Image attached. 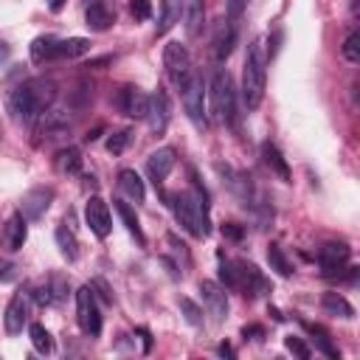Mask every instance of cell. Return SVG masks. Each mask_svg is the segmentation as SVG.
I'll return each instance as SVG.
<instances>
[{"label":"cell","instance_id":"obj_1","mask_svg":"<svg viewBox=\"0 0 360 360\" xmlns=\"http://www.w3.org/2000/svg\"><path fill=\"white\" fill-rule=\"evenodd\" d=\"M163 200L174 211L180 228L188 231L194 239H205L211 233L208 191L202 188V183L194 174H191V188H183V191H174V194H163Z\"/></svg>","mask_w":360,"mask_h":360},{"label":"cell","instance_id":"obj_2","mask_svg":"<svg viewBox=\"0 0 360 360\" xmlns=\"http://www.w3.org/2000/svg\"><path fill=\"white\" fill-rule=\"evenodd\" d=\"M53 98H56V84L51 79H31L8 93V112L17 124L31 127L53 104Z\"/></svg>","mask_w":360,"mask_h":360},{"label":"cell","instance_id":"obj_3","mask_svg":"<svg viewBox=\"0 0 360 360\" xmlns=\"http://www.w3.org/2000/svg\"><path fill=\"white\" fill-rule=\"evenodd\" d=\"M264 82H267V53H264V42L253 39L248 45L245 53V65H242V101L248 110H256L264 98Z\"/></svg>","mask_w":360,"mask_h":360},{"label":"cell","instance_id":"obj_4","mask_svg":"<svg viewBox=\"0 0 360 360\" xmlns=\"http://www.w3.org/2000/svg\"><path fill=\"white\" fill-rule=\"evenodd\" d=\"M208 96H211V112H214V121H217V124L236 127V98H233V82H231L228 70L217 68V70L211 73Z\"/></svg>","mask_w":360,"mask_h":360},{"label":"cell","instance_id":"obj_5","mask_svg":"<svg viewBox=\"0 0 360 360\" xmlns=\"http://www.w3.org/2000/svg\"><path fill=\"white\" fill-rule=\"evenodd\" d=\"M180 98H183V110L188 115V121L194 124L197 132H205L208 129V112H205V84L200 79V73H188L180 84Z\"/></svg>","mask_w":360,"mask_h":360},{"label":"cell","instance_id":"obj_6","mask_svg":"<svg viewBox=\"0 0 360 360\" xmlns=\"http://www.w3.org/2000/svg\"><path fill=\"white\" fill-rule=\"evenodd\" d=\"M76 321H79V329L84 335L98 338V332H101V309H98V298H96L90 284L76 290Z\"/></svg>","mask_w":360,"mask_h":360},{"label":"cell","instance_id":"obj_7","mask_svg":"<svg viewBox=\"0 0 360 360\" xmlns=\"http://www.w3.org/2000/svg\"><path fill=\"white\" fill-rule=\"evenodd\" d=\"M163 68H166V73H169V79L174 82V84H180L194 68H191V56H188V48L183 45V42H166V48H163Z\"/></svg>","mask_w":360,"mask_h":360},{"label":"cell","instance_id":"obj_8","mask_svg":"<svg viewBox=\"0 0 360 360\" xmlns=\"http://www.w3.org/2000/svg\"><path fill=\"white\" fill-rule=\"evenodd\" d=\"M68 129H70V115H68V110L65 107H48L42 115H39V127H37V143H42V141H53V138H59V135H68Z\"/></svg>","mask_w":360,"mask_h":360},{"label":"cell","instance_id":"obj_9","mask_svg":"<svg viewBox=\"0 0 360 360\" xmlns=\"http://www.w3.org/2000/svg\"><path fill=\"white\" fill-rule=\"evenodd\" d=\"M146 121H149V129L155 135H163L169 129V121H172V98L166 90H155L149 96V110H146Z\"/></svg>","mask_w":360,"mask_h":360},{"label":"cell","instance_id":"obj_10","mask_svg":"<svg viewBox=\"0 0 360 360\" xmlns=\"http://www.w3.org/2000/svg\"><path fill=\"white\" fill-rule=\"evenodd\" d=\"M115 107L118 112H124L127 118H146V110H149V96L132 84H124L118 93H115Z\"/></svg>","mask_w":360,"mask_h":360},{"label":"cell","instance_id":"obj_11","mask_svg":"<svg viewBox=\"0 0 360 360\" xmlns=\"http://www.w3.org/2000/svg\"><path fill=\"white\" fill-rule=\"evenodd\" d=\"M84 219H87L90 231H93L98 239L110 236V231H112V214H110V205H107L98 194H93V197L87 200V205H84Z\"/></svg>","mask_w":360,"mask_h":360},{"label":"cell","instance_id":"obj_12","mask_svg":"<svg viewBox=\"0 0 360 360\" xmlns=\"http://www.w3.org/2000/svg\"><path fill=\"white\" fill-rule=\"evenodd\" d=\"M51 202H53V188H51V186H37V188H31V191L22 194V200H20V214H22L25 219H42L45 211L51 208Z\"/></svg>","mask_w":360,"mask_h":360},{"label":"cell","instance_id":"obj_13","mask_svg":"<svg viewBox=\"0 0 360 360\" xmlns=\"http://www.w3.org/2000/svg\"><path fill=\"white\" fill-rule=\"evenodd\" d=\"M236 267H239V290L248 295H267L270 292V278L253 264V262H245V259H236Z\"/></svg>","mask_w":360,"mask_h":360},{"label":"cell","instance_id":"obj_14","mask_svg":"<svg viewBox=\"0 0 360 360\" xmlns=\"http://www.w3.org/2000/svg\"><path fill=\"white\" fill-rule=\"evenodd\" d=\"M174 163H177V152H174L172 146H160V149H155V152L146 158V174H149V180L155 183V188L163 186V180L169 177V172L174 169Z\"/></svg>","mask_w":360,"mask_h":360},{"label":"cell","instance_id":"obj_15","mask_svg":"<svg viewBox=\"0 0 360 360\" xmlns=\"http://www.w3.org/2000/svg\"><path fill=\"white\" fill-rule=\"evenodd\" d=\"M318 262H321L326 278H338V273L349 262V248L343 242H326L318 248Z\"/></svg>","mask_w":360,"mask_h":360},{"label":"cell","instance_id":"obj_16","mask_svg":"<svg viewBox=\"0 0 360 360\" xmlns=\"http://www.w3.org/2000/svg\"><path fill=\"white\" fill-rule=\"evenodd\" d=\"M200 292H202V304H205L208 315L214 321H225L228 318V292H225V287H219L217 281H200Z\"/></svg>","mask_w":360,"mask_h":360},{"label":"cell","instance_id":"obj_17","mask_svg":"<svg viewBox=\"0 0 360 360\" xmlns=\"http://www.w3.org/2000/svg\"><path fill=\"white\" fill-rule=\"evenodd\" d=\"M34 298L39 307H53L68 298V281L62 276H48L42 284L34 287Z\"/></svg>","mask_w":360,"mask_h":360},{"label":"cell","instance_id":"obj_18","mask_svg":"<svg viewBox=\"0 0 360 360\" xmlns=\"http://www.w3.org/2000/svg\"><path fill=\"white\" fill-rule=\"evenodd\" d=\"M25 321H28V298H25V292H14L11 301H8V307H6L3 326H6L8 335H20L22 326H25Z\"/></svg>","mask_w":360,"mask_h":360},{"label":"cell","instance_id":"obj_19","mask_svg":"<svg viewBox=\"0 0 360 360\" xmlns=\"http://www.w3.org/2000/svg\"><path fill=\"white\" fill-rule=\"evenodd\" d=\"M180 17H183L186 34L188 37H197L202 31V22H205V6H202V0H183Z\"/></svg>","mask_w":360,"mask_h":360},{"label":"cell","instance_id":"obj_20","mask_svg":"<svg viewBox=\"0 0 360 360\" xmlns=\"http://www.w3.org/2000/svg\"><path fill=\"white\" fill-rule=\"evenodd\" d=\"M233 45H236V22L222 20L219 28H217V37H214V56H217L219 62L228 59L231 51H233Z\"/></svg>","mask_w":360,"mask_h":360},{"label":"cell","instance_id":"obj_21","mask_svg":"<svg viewBox=\"0 0 360 360\" xmlns=\"http://www.w3.org/2000/svg\"><path fill=\"white\" fill-rule=\"evenodd\" d=\"M25 236H28V225H25V217L17 211V214H11V219L6 222V236H3V242H6V250H20L22 245H25Z\"/></svg>","mask_w":360,"mask_h":360},{"label":"cell","instance_id":"obj_22","mask_svg":"<svg viewBox=\"0 0 360 360\" xmlns=\"http://www.w3.org/2000/svg\"><path fill=\"white\" fill-rule=\"evenodd\" d=\"M118 188L124 191V197H129L135 202H143V197H146L143 180H141V174L135 169H121L118 172Z\"/></svg>","mask_w":360,"mask_h":360},{"label":"cell","instance_id":"obj_23","mask_svg":"<svg viewBox=\"0 0 360 360\" xmlns=\"http://www.w3.org/2000/svg\"><path fill=\"white\" fill-rule=\"evenodd\" d=\"M84 22H87L90 31L101 34V31H107V28L115 22V17H112V11H110L104 3H90L87 11H84Z\"/></svg>","mask_w":360,"mask_h":360},{"label":"cell","instance_id":"obj_24","mask_svg":"<svg viewBox=\"0 0 360 360\" xmlns=\"http://www.w3.org/2000/svg\"><path fill=\"white\" fill-rule=\"evenodd\" d=\"M262 158H264V163H267L284 183L290 180V166H287V160H284V155H281V149H278L276 143L264 141V143H262Z\"/></svg>","mask_w":360,"mask_h":360},{"label":"cell","instance_id":"obj_25","mask_svg":"<svg viewBox=\"0 0 360 360\" xmlns=\"http://www.w3.org/2000/svg\"><path fill=\"white\" fill-rule=\"evenodd\" d=\"M53 239H56V248H59V253H62L68 262H76V259H79V239H76L73 228H68V225H59V228H56V233H53Z\"/></svg>","mask_w":360,"mask_h":360},{"label":"cell","instance_id":"obj_26","mask_svg":"<svg viewBox=\"0 0 360 360\" xmlns=\"http://www.w3.org/2000/svg\"><path fill=\"white\" fill-rule=\"evenodd\" d=\"M56 37H37L34 42H31V59H34V65H45V62H53L56 59Z\"/></svg>","mask_w":360,"mask_h":360},{"label":"cell","instance_id":"obj_27","mask_svg":"<svg viewBox=\"0 0 360 360\" xmlns=\"http://www.w3.org/2000/svg\"><path fill=\"white\" fill-rule=\"evenodd\" d=\"M321 307H323V312L326 315H335V318H354V309H352V304L340 295V292H323V298H321Z\"/></svg>","mask_w":360,"mask_h":360},{"label":"cell","instance_id":"obj_28","mask_svg":"<svg viewBox=\"0 0 360 360\" xmlns=\"http://www.w3.org/2000/svg\"><path fill=\"white\" fill-rule=\"evenodd\" d=\"M304 329L312 335L315 346H318V349H321L326 357H332V360H340V352H338V346L332 343V335H329V332H326L321 323H307V321H304Z\"/></svg>","mask_w":360,"mask_h":360},{"label":"cell","instance_id":"obj_29","mask_svg":"<svg viewBox=\"0 0 360 360\" xmlns=\"http://www.w3.org/2000/svg\"><path fill=\"white\" fill-rule=\"evenodd\" d=\"M180 6H183V0H163L160 17H158V37L169 34L180 22Z\"/></svg>","mask_w":360,"mask_h":360},{"label":"cell","instance_id":"obj_30","mask_svg":"<svg viewBox=\"0 0 360 360\" xmlns=\"http://www.w3.org/2000/svg\"><path fill=\"white\" fill-rule=\"evenodd\" d=\"M87 51H90V39L84 37H68L56 42V59H76V56H84Z\"/></svg>","mask_w":360,"mask_h":360},{"label":"cell","instance_id":"obj_31","mask_svg":"<svg viewBox=\"0 0 360 360\" xmlns=\"http://www.w3.org/2000/svg\"><path fill=\"white\" fill-rule=\"evenodd\" d=\"M112 208H115V214L121 217V222L127 225V231L135 236V242H138V245H146V236H143V231H141V222H138L135 211H132L124 200H115V202H112Z\"/></svg>","mask_w":360,"mask_h":360},{"label":"cell","instance_id":"obj_32","mask_svg":"<svg viewBox=\"0 0 360 360\" xmlns=\"http://www.w3.org/2000/svg\"><path fill=\"white\" fill-rule=\"evenodd\" d=\"M56 169L62 174H79L82 172V152L76 146H65L56 152Z\"/></svg>","mask_w":360,"mask_h":360},{"label":"cell","instance_id":"obj_33","mask_svg":"<svg viewBox=\"0 0 360 360\" xmlns=\"http://www.w3.org/2000/svg\"><path fill=\"white\" fill-rule=\"evenodd\" d=\"M217 262H219V278H222V284L228 290H239V267H236V262L225 259L222 253H217Z\"/></svg>","mask_w":360,"mask_h":360},{"label":"cell","instance_id":"obj_34","mask_svg":"<svg viewBox=\"0 0 360 360\" xmlns=\"http://www.w3.org/2000/svg\"><path fill=\"white\" fill-rule=\"evenodd\" d=\"M28 332H31V343H34V349L39 354H51L53 352V338H51V332L42 323H31Z\"/></svg>","mask_w":360,"mask_h":360},{"label":"cell","instance_id":"obj_35","mask_svg":"<svg viewBox=\"0 0 360 360\" xmlns=\"http://www.w3.org/2000/svg\"><path fill=\"white\" fill-rule=\"evenodd\" d=\"M267 262H270V267H273L278 276H284V278L292 273V264L287 262V256H284V250H281L278 245H270V248H267Z\"/></svg>","mask_w":360,"mask_h":360},{"label":"cell","instance_id":"obj_36","mask_svg":"<svg viewBox=\"0 0 360 360\" xmlns=\"http://www.w3.org/2000/svg\"><path fill=\"white\" fill-rule=\"evenodd\" d=\"M343 59L352 62V65L360 62V34H357V31H352V34L343 39Z\"/></svg>","mask_w":360,"mask_h":360},{"label":"cell","instance_id":"obj_37","mask_svg":"<svg viewBox=\"0 0 360 360\" xmlns=\"http://www.w3.org/2000/svg\"><path fill=\"white\" fill-rule=\"evenodd\" d=\"M129 141H132V129H118L115 135H110L107 152H110V155H121V152L129 146Z\"/></svg>","mask_w":360,"mask_h":360},{"label":"cell","instance_id":"obj_38","mask_svg":"<svg viewBox=\"0 0 360 360\" xmlns=\"http://www.w3.org/2000/svg\"><path fill=\"white\" fill-rule=\"evenodd\" d=\"M284 346H287V352H292L295 357H301V360H309L312 357V349L304 343V338H298V335H287L284 338Z\"/></svg>","mask_w":360,"mask_h":360},{"label":"cell","instance_id":"obj_39","mask_svg":"<svg viewBox=\"0 0 360 360\" xmlns=\"http://www.w3.org/2000/svg\"><path fill=\"white\" fill-rule=\"evenodd\" d=\"M180 312L186 315V321L191 326H202V309L191 301V298H180Z\"/></svg>","mask_w":360,"mask_h":360},{"label":"cell","instance_id":"obj_40","mask_svg":"<svg viewBox=\"0 0 360 360\" xmlns=\"http://www.w3.org/2000/svg\"><path fill=\"white\" fill-rule=\"evenodd\" d=\"M129 11L135 20H149L152 17V3L149 0H129Z\"/></svg>","mask_w":360,"mask_h":360},{"label":"cell","instance_id":"obj_41","mask_svg":"<svg viewBox=\"0 0 360 360\" xmlns=\"http://www.w3.org/2000/svg\"><path fill=\"white\" fill-rule=\"evenodd\" d=\"M166 242L174 248V253H177V256H183V262H186V267H188V262H191V259H188V248H186L174 233H169V236H166Z\"/></svg>","mask_w":360,"mask_h":360},{"label":"cell","instance_id":"obj_42","mask_svg":"<svg viewBox=\"0 0 360 360\" xmlns=\"http://www.w3.org/2000/svg\"><path fill=\"white\" fill-rule=\"evenodd\" d=\"M245 6H248V0H228V20H231V22H236V20L242 17Z\"/></svg>","mask_w":360,"mask_h":360},{"label":"cell","instance_id":"obj_43","mask_svg":"<svg viewBox=\"0 0 360 360\" xmlns=\"http://www.w3.org/2000/svg\"><path fill=\"white\" fill-rule=\"evenodd\" d=\"M222 236H225V239H233V242H239V239L245 236V231H242L239 225H233V222H225V225H222Z\"/></svg>","mask_w":360,"mask_h":360},{"label":"cell","instance_id":"obj_44","mask_svg":"<svg viewBox=\"0 0 360 360\" xmlns=\"http://www.w3.org/2000/svg\"><path fill=\"white\" fill-rule=\"evenodd\" d=\"M14 262H8V259H0V281H11L14 278Z\"/></svg>","mask_w":360,"mask_h":360},{"label":"cell","instance_id":"obj_45","mask_svg":"<svg viewBox=\"0 0 360 360\" xmlns=\"http://www.w3.org/2000/svg\"><path fill=\"white\" fill-rule=\"evenodd\" d=\"M242 335H245V338H250V340H264V329H262L259 323L245 326V329H242Z\"/></svg>","mask_w":360,"mask_h":360},{"label":"cell","instance_id":"obj_46","mask_svg":"<svg viewBox=\"0 0 360 360\" xmlns=\"http://www.w3.org/2000/svg\"><path fill=\"white\" fill-rule=\"evenodd\" d=\"M138 335L143 338V352H149V349H152V335H149V329H143V326H141V329H138Z\"/></svg>","mask_w":360,"mask_h":360},{"label":"cell","instance_id":"obj_47","mask_svg":"<svg viewBox=\"0 0 360 360\" xmlns=\"http://www.w3.org/2000/svg\"><path fill=\"white\" fill-rule=\"evenodd\" d=\"M101 132H104V124H98V127H93V129H90V132H87V135H84V141H87V143H90V141H96V138H98V135H101Z\"/></svg>","mask_w":360,"mask_h":360},{"label":"cell","instance_id":"obj_48","mask_svg":"<svg viewBox=\"0 0 360 360\" xmlns=\"http://www.w3.org/2000/svg\"><path fill=\"white\" fill-rule=\"evenodd\" d=\"M65 3H68V0H48V8H51V11H62Z\"/></svg>","mask_w":360,"mask_h":360},{"label":"cell","instance_id":"obj_49","mask_svg":"<svg viewBox=\"0 0 360 360\" xmlns=\"http://www.w3.org/2000/svg\"><path fill=\"white\" fill-rule=\"evenodd\" d=\"M219 354H222V357H233V349H231L228 343H222V346H219Z\"/></svg>","mask_w":360,"mask_h":360},{"label":"cell","instance_id":"obj_50","mask_svg":"<svg viewBox=\"0 0 360 360\" xmlns=\"http://www.w3.org/2000/svg\"><path fill=\"white\" fill-rule=\"evenodd\" d=\"M270 315H273V318H276V321H284V315H281V312H278V309H276V307H270Z\"/></svg>","mask_w":360,"mask_h":360},{"label":"cell","instance_id":"obj_51","mask_svg":"<svg viewBox=\"0 0 360 360\" xmlns=\"http://www.w3.org/2000/svg\"><path fill=\"white\" fill-rule=\"evenodd\" d=\"M6 53H8V51H6V42H0V62L6 59Z\"/></svg>","mask_w":360,"mask_h":360}]
</instances>
